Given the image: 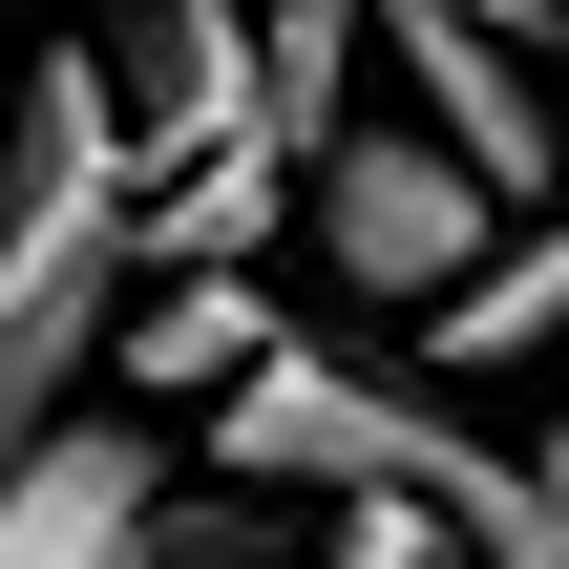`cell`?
<instances>
[{
    "instance_id": "5",
    "label": "cell",
    "mask_w": 569,
    "mask_h": 569,
    "mask_svg": "<svg viewBox=\"0 0 569 569\" xmlns=\"http://www.w3.org/2000/svg\"><path fill=\"white\" fill-rule=\"evenodd\" d=\"M127 148L148 169L274 148V21L253 0H127Z\"/></svg>"
},
{
    "instance_id": "4",
    "label": "cell",
    "mask_w": 569,
    "mask_h": 569,
    "mask_svg": "<svg viewBox=\"0 0 569 569\" xmlns=\"http://www.w3.org/2000/svg\"><path fill=\"white\" fill-rule=\"evenodd\" d=\"M359 21H380V63L422 84V127H443L507 211H569V106L528 84V42H507V21H465V0H359Z\"/></svg>"
},
{
    "instance_id": "8",
    "label": "cell",
    "mask_w": 569,
    "mask_h": 569,
    "mask_svg": "<svg viewBox=\"0 0 569 569\" xmlns=\"http://www.w3.org/2000/svg\"><path fill=\"white\" fill-rule=\"evenodd\" d=\"M317 569H486V549H443L422 507H338V549H317Z\"/></svg>"
},
{
    "instance_id": "2",
    "label": "cell",
    "mask_w": 569,
    "mask_h": 569,
    "mask_svg": "<svg viewBox=\"0 0 569 569\" xmlns=\"http://www.w3.org/2000/svg\"><path fill=\"white\" fill-rule=\"evenodd\" d=\"M148 148H127V84L84 42H21V106H0V443L84 422L106 401V338L148 296Z\"/></svg>"
},
{
    "instance_id": "7",
    "label": "cell",
    "mask_w": 569,
    "mask_h": 569,
    "mask_svg": "<svg viewBox=\"0 0 569 569\" xmlns=\"http://www.w3.org/2000/svg\"><path fill=\"white\" fill-rule=\"evenodd\" d=\"M359 63H380V21H359V0H274V148H296V169L359 127Z\"/></svg>"
},
{
    "instance_id": "1",
    "label": "cell",
    "mask_w": 569,
    "mask_h": 569,
    "mask_svg": "<svg viewBox=\"0 0 569 569\" xmlns=\"http://www.w3.org/2000/svg\"><path fill=\"white\" fill-rule=\"evenodd\" d=\"M190 443L232 486H274V507H422L486 569H569V486L549 465L507 422H465V380H401V359H338V338H274Z\"/></svg>"
},
{
    "instance_id": "3",
    "label": "cell",
    "mask_w": 569,
    "mask_h": 569,
    "mask_svg": "<svg viewBox=\"0 0 569 569\" xmlns=\"http://www.w3.org/2000/svg\"><path fill=\"white\" fill-rule=\"evenodd\" d=\"M296 232H317V274H338V296L443 317V296H465V274H486L528 211H507V190H486L443 127H338V148L296 169Z\"/></svg>"
},
{
    "instance_id": "10",
    "label": "cell",
    "mask_w": 569,
    "mask_h": 569,
    "mask_svg": "<svg viewBox=\"0 0 569 569\" xmlns=\"http://www.w3.org/2000/svg\"><path fill=\"white\" fill-rule=\"evenodd\" d=\"M0 106H21V63H0Z\"/></svg>"
},
{
    "instance_id": "9",
    "label": "cell",
    "mask_w": 569,
    "mask_h": 569,
    "mask_svg": "<svg viewBox=\"0 0 569 569\" xmlns=\"http://www.w3.org/2000/svg\"><path fill=\"white\" fill-rule=\"evenodd\" d=\"M528 465H549V486H569V422H528Z\"/></svg>"
},
{
    "instance_id": "11",
    "label": "cell",
    "mask_w": 569,
    "mask_h": 569,
    "mask_svg": "<svg viewBox=\"0 0 569 569\" xmlns=\"http://www.w3.org/2000/svg\"><path fill=\"white\" fill-rule=\"evenodd\" d=\"M253 21H274V0H253Z\"/></svg>"
},
{
    "instance_id": "6",
    "label": "cell",
    "mask_w": 569,
    "mask_h": 569,
    "mask_svg": "<svg viewBox=\"0 0 569 569\" xmlns=\"http://www.w3.org/2000/svg\"><path fill=\"white\" fill-rule=\"evenodd\" d=\"M253 359H274V296H253V274H169V296H127V338H106V401H148V422L190 401V422H211Z\"/></svg>"
}]
</instances>
